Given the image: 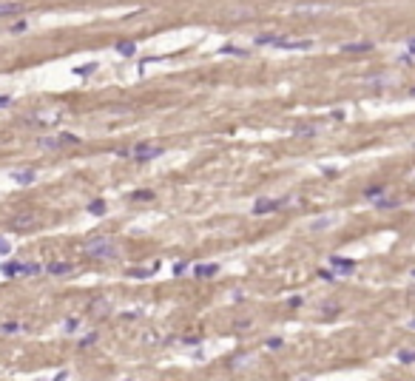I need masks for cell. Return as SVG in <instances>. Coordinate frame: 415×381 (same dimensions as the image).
Masks as SVG:
<instances>
[{
	"label": "cell",
	"mask_w": 415,
	"mask_h": 381,
	"mask_svg": "<svg viewBox=\"0 0 415 381\" xmlns=\"http://www.w3.org/2000/svg\"><path fill=\"white\" fill-rule=\"evenodd\" d=\"M85 256H91V259H114L119 248H117L114 239H108V236H94V239H88L85 242Z\"/></svg>",
	"instance_id": "obj_1"
},
{
	"label": "cell",
	"mask_w": 415,
	"mask_h": 381,
	"mask_svg": "<svg viewBox=\"0 0 415 381\" xmlns=\"http://www.w3.org/2000/svg\"><path fill=\"white\" fill-rule=\"evenodd\" d=\"M40 148H49V151H57V148H66V145H80V137L74 134H60V137H43L37 142Z\"/></svg>",
	"instance_id": "obj_2"
},
{
	"label": "cell",
	"mask_w": 415,
	"mask_h": 381,
	"mask_svg": "<svg viewBox=\"0 0 415 381\" xmlns=\"http://www.w3.org/2000/svg\"><path fill=\"white\" fill-rule=\"evenodd\" d=\"M162 154V145H151V142H139V145H134L131 157L137 162H148V160H157Z\"/></svg>",
	"instance_id": "obj_3"
},
{
	"label": "cell",
	"mask_w": 415,
	"mask_h": 381,
	"mask_svg": "<svg viewBox=\"0 0 415 381\" xmlns=\"http://www.w3.org/2000/svg\"><path fill=\"white\" fill-rule=\"evenodd\" d=\"M273 46H276V49H293V51H299V49H310L313 43H310V40H293V37H279V34H276Z\"/></svg>",
	"instance_id": "obj_4"
},
{
	"label": "cell",
	"mask_w": 415,
	"mask_h": 381,
	"mask_svg": "<svg viewBox=\"0 0 415 381\" xmlns=\"http://www.w3.org/2000/svg\"><path fill=\"white\" fill-rule=\"evenodd\" d=\"M34 225H37V216L34 214H20V216H15V219L9 222L12 231H32Z\"/></svg>",
	"instance_id": "obj_5"
},
{
	"label": "cell",
	"mask_w": 415,
	"mask_h": 381,
	"mask_svg": "<svg viewBox=\"0 0 415 381\" xmlns=\"http://www.w3.org/2000/svg\"><path fill=\"white\" fill-rule=\"evenodd\" d=\"M276 208H282V202H279V199H256L253 214H270V211H276Z\"/></svg>",
	"instance_id": "obj_6"
},
{
	"label": "cell",
	"mask_w": 415,
	"mask_h": 381,
	"mask_svg": "<svg viewBox=\"0 0 415 381\" xmlns=\"http://www.w3.org/2000/svg\"><path fill=\"white\" fill-rule=\"evenodd\" d=\"M43 273V265L37 262H17V276H37Z\"/></svg>",
	"instance_id": "obj_7"
},
{
	"label": "cell",
	"mask_w": 415,
	"mask_h": 381,
	"mask_svg": "<svg viewBox=\"0 0 415 381\" xmlns=\"http://www.w3.org/2000/svg\"><path fill=\"white\" fill-rule=\"evenodd\" d=\"M71 270H74L71 262H51V265L46 267V273H51V276H66V273H71Z\"/></svg>",
	"instance_id": "obj_8"
},
{
	"label": "cell",
	"mask_w": 415,
	"mask_h": 381,
	"mask_svg": "<svg viewBox=\"0 0 415 381\" xmlns=\"http://www.w3.org/2000/svg\"><path fill=\"white\" fill-rule=\"evenodd\" d=\"M23 12V3H15V0H6V3H0V17L6 15H20Z\"/></svg>",
	"instance_id": "obj_9"
},
{
	"label": "cell",
	"mask_w": 415,
	"mask_h": 381,
	"mask_svg": "<svg viewBox=\"0 0 415 381\" xmlns=\"http://www.w3.org/2000/svg\"><path fill=\"white\" fill-rule=\"evenodd\" d=\"M194 273H197L199 279H211V276L219 273V265H197L194 267Z\"/></svg>",
	"instance_id": "obj_10"
},
{
	"label": "cell",
	"mask_w": 415,
	"mask_h": 381,
	"mask_svg": "<svg viewBox=\"0 0 415 381\" xmlns=\"http://www.w3.org/2000/svg\"><path fill=\"white\" fill-rule=\"evenodd\" d=\"M34 177H37L34 171H15V174H12V180H15V182H20V185H32Z\"/></svg>",
	"instance_id": "obj_11"
},
{
	"label": "cell",
	"mask_w": 415,
	"mask_h": 381,
	"mask_svg": "<svg viewBox=\"0 0 415 381\" xmlns=\"http://www.w3.org/2000/svg\"><path fill=\"white\" fill-rule=\"evenodd\" d=\"M330 265H333V267H338L341 273H353V270H356V265H353L350 259H338V256H333V259H330Z\"/></svg>",
	"instance_id": "obj_12"
},
{
	"label": "cell",
	"mask_w": 415,
	"mask_h": 381,
	"mask_svg": "<svg viewBox=\"0 0 415 381\" xmlns=\"http://www.w3.org/2000/svg\"><path fill=\"white\" fill-rule=\"evenodd\" d=\"M117 51H119L122 57H134V54H137V46H134L131 40H125V43H117Z\"/></svg>",
	"instance_id": "obj_13"
},
{
	"label": "cell",
	"mask_w": 415,
	"mask_h": 381,
	"mask_svg": "<svg viewBox=\"0 0 415 381\" xmlns=\"http://www.w3.org/2000/svg\"><path fill=\"white\" fill-rule=\"evenodd\" d=\"M373 49V43H347V46H341V51H370Z\"/></svg>",
	"instance_id": "obj_14"
},
{
	"label": "cell",
	"mask_w": 415,
	"mask_h": 381,
	"mask_svg": "<svg viewBox=\"0 0 415 381\" xmlns=\"http://www.w3.org/2000/svg\"><path fill=\"white\" fill-rule=\"evenodd\" d=\"M88 214H94V216H102V214H105V202H102V199H94V202L88 205Z\"/></svg>",
	"instance_id": "obj_15"
},
{
	"label": "cell",
	"mask_w": 415,
	"mask_h": 381,
	"mask_svg": "<svg viewBox=\"0 0 415 381\" xmlns=\"http://www.w3.org/2000/svg\"><path fill=\"white\" fill-rule=\"evenodd\" d=\"M26 29H29V23H26V20H17V23L9 26V32H12V34H23Z\"/></svg>",
	"instance_id": "obj_16"
},
{
	"label": "cell",
	"mask_w": 415,
	"mask_h": 381,
	"mask_svg": "<svg viewBox=\"0 0 415 381\" xmlns=\"http://www.w3.org/2000/svg\"><path fill=\"white\" fill-rule=\"evenodd\" d=\"M273 40H276V34H259L256 46H273Z\"/></svg>",
	"instance_id": "obj_17"
},
{
	"label": "cell",
	"mask_w": 415,
	"mask_h": 381,
	"mask_svg": "<svg viewBox=\"0 0 415 381\" xmlns=\"http://www.w3.org/2000/svg\"><path fill=\"white\" fill-rule=\"evenodd\" d=\"M381 194H384L381 185H375V188H367V191H364V197H367V199H378Z\"/></svg>",
	"instance_id": "obj_18"
},
{
	"label": "cell",
	"mask_w": 415,
	"mask_h": 381,
	"mask_svg": "<svg viewBox=\"0 0 415 381\" xmlns=\"http://www.w3.org/2000/svg\"><path fill=\"white\" fill-rule=\"evenodd\" d=\"M398 361H404V364H413V361H415V353H410V350H401V353H398Z\"/></svg>",
	"instance_id": "obj_19"
},
{
	"label": "cell",
	"mask_w": 415,
	"mask_h": 381,
	"mask_svg": "<svg viewBox=\"0 0 415 381\" xmlns=\"http://www.w3.org/2000/svg\"><path fill=\"white\" fill-rule=\"evenodd\" d=\"M378 208H381V211H390V208H398V202H393V199H381V197H378Z\"/></svg>",
	"instance_id": "obj_20"
},
{
	"label": "cell",
	"mask_w": 415,
	"mask_h": 381,
	"mask_svg": "<svg viewBox=\"0 0 415 381\" xmlns=\"http://www.w3.org/2000/svg\"><path fill=\"white\" fill-rule=\"evenodd\" d=\"M219 51H222V54H242V57L248 54V51H245V49H236V46H222V49H219Z\"/></svg>",
	"instance_id": "obj_21"
},
{
	"label": "cell",
	"mask_w": 415,
	"mask_h": 381,
	"mask_svg": "<svg viewBox=\"0 0 415 381\" xmlns=\"http://www.w3.org/2000/svg\"><path fill=\"white\" fill-rule=\"evenodd\" d=\"M3 273H6V276H17V262H6V265H3Z\"/></svg>",
	"instance_id": "obj_22"
},
{
	"label": "cell",
	"mask_w": 415,
	"mask_h": 381,
	"mask_svg": "<svg viewBox=\"0 0 415 381\" xmlns=\"http://www.w3.org/2000/svg\"><path fill=\"white\" fill-rule=\"evenodd\" d=\"M91 71H94V63H88V66L74 68V74H80V77H85V74H91Z\"/></svg>",
	"instance_id": "obj_23"
},
{
	"label": "cell",
	"mask_w": 415,
	"mask_h": 381,
	"mask_svg": "<svg viewBox=\"0 0 415 381\" xmlns=\"http://www.w3.org/2000/svg\"><path fill=\"white\" fill-rule=\"evenodd\" d=\"M0 330H3V333H17V330H20V324H3Z\"/></svg>",
	"instance_id": "obj_24"
},
{
	"label": "cell",
	"mask_w": 415,
	"mask_h": 381,
	"mask_svg": "<svg viewBox=\"0 0 415 381\" xmlns=\"http://www.w3.org/2000/svg\"><path fill=\"white\" fill-rule=\"evenodd\" d=\"M151 197H154L151 191H137V194H134V199H151Z\"/></svg>",
	"instance_id": "obj_25"
},
{
	"label": "cell",
	"mask_w": 415,
	"mask_h": 381,
	"mask_svg": "<svg viewBox=\"0 0 415 381\" xmlns=\"http://www.w3.org/2000/svg\"><path fill=\"white\" fill-rule=\"evenodd\" d=\"M267 347H270V350H279V347H282V339H270V341H267Z\"/></svg>",
	"instance_id": "obj_26"
},
{
	"label": "cell",
	"mask_w": 415,
	"mask_h": 381,
	"mask_svg": "<svg viewBox=\"0 0 415 381\" xmlns=\"http://www.w3.org/2000/svg\"><path fill=\"white\" fill-rule=\"evenodd\" d=\"M9 250H12V245H9V242L0 236V253H9Z\"/></svg>",
	"instance_id": "obj_27"
},
{
	"label": "cell",
	"mask_w": 415,
	"mask_h": 381,
	"mask_svg": "<svg viewBox=\"0 0 415 381\" xmlns=\"http://www.w3.org/2000/svg\"><path fill=\"white\" fill-rule=\"evenodd\" d=\"M77 324H80V321H77V319H68V324H66V330L71 333V330H77Z\"/></svg>",
	"instance_id": "obj_28"
},
{
	"label": "cell",
	"mask_w": 415,
	"mask_h": 381,
	"mask_svg": "<svg viewBox=\"0 0 415 381\" xmlns=\"http://www.w3.org/2000/svg\"><path fill=\"white\" fill-rule=\"evenodd\" d=\"M94 339H97V336L91 333V336H85V339H83V341H80V344H83V347H88V344H94Z\"/></svg>",
	"instance_id": "obj_29"
},
{
	"label": "cell",
	"mask_w": 415,
	"mask_h": 381,
	"mask_svg": "<svg viewBox=\"0 0 415 381\" xmlns=\"http://www.w3.org/2000/svg\"><path fill=\"white\" fill-rule=\"evenodd\" d=\"M296 134H304V137H310V134H316V128H310V125H307V128H296Z\"/></svg>",
	"instance_id": "obj_30"
},
{
	"label": "cell",
	"mask_w": 415,
	"mask_h": 381,
	"mask_svg": "<svg viewBox=\"0 0 415 381\" xmlns=\"http://www.w3.org/2000/svg\"><path fill=\"white\" fill-rule=\"evenodd\" d=\"M407 49H410V54H415V40H410V46H407Z\"/></svg>",
	"instance_id": "obj_31"
},
{
	"label": "cell",
	"mask_w": 415,
	"mask_h": 381,
	"mask_svg": "<svg viewBox=\"0 0 415 381\" xmlns=\"http://www.w3.org/2000/svg\"><path fill=\"white\" fill-rule=\"evenodd\" d=\"M410 94H413V97H415V88H413V91H410Z\"/></svg>",
	"instance_id": "obj_32"
}]
</instances>
